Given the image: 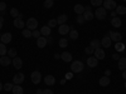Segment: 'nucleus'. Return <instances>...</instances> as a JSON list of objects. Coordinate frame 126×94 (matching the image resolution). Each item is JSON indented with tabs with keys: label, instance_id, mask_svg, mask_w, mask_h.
Returning <instances> with one entry per match:
<instances>
[{
	"label": "nucleus",
	"instance_id": "f257e3e1",
	"mask_svg": "<svg viewBox=\"0 0 126 94\" xmlns=\"http://www.w3.org/2000/svg\"><path fill=\"white\" fill-rule=\"evenodd\" d=\"M85 68V64L81 60H73L71 64V71L72 73H81Z\"/></svg>",
	"mask_w": 126,
	"mask_h": 94
},
{
	"label": "nucleus",
	"instance_id": "f03ea898",
	"mask_svg": "<svg viewBox=\"0 0 126 94\" xmlns=\"http://www.w3.org/2000/svg\"><path fill=\"white\" fill-rule=\"evenodd\" d=\"M106 15H107V12H106V9L102 8V6H98L96 9V12H94V18H97L98 20H103L106 18Z\"/></svg>",
	"mask_w": 126,
	"mask_h": 94
},
{
	"label": "nucleus",
	"instance_id": "7ed1b4c3",
	"mask_svg": "<svg viewBox=\"0 0 126 94\" xmlns=\"http://www.w3.org/2000/svg\"><path fill=\"white\" fill-rule=\"evenodd\" d=\"M25 26H27V29H29V30H35L37 28H38V20L35 19V18H29L28 20H27V23H25Z\"/></svg>",
	"mask_w": 126,
	"mask_h": 94
},
{
	"label": "nucleus",
	"instance_id": "20e7f679",
	"mask_svg": "<svg viewBox=\"0 0 126 94\" xmlns=\"http://www.w3.org/2000/svg\"><path fill=\"white\" fill-rule=\"evenodd\" d=\"M30 79H32V83H33V84H39V83L42 82V74H40V71H38V70L33 71L30 74Z\"/></svg>",
	"mask_w": 126,
	"mask_h": 94
},
{
	"label": "nucleus",
	"instance_id": "39448f33",
	"mask_svg": "<svg viewBox=\"0 0 126 94\" xmlns=\"http://www.w3.org/2000/svg\"><path fill=\"white\" fill-rule=\"evenodd\" d=\"M116 6H117V4L115 0H103V8L106 10H111L112 12L113 9H116Z\"/></svg>",
	"mask_w": 126,
	"mask_h": 94
},
{
	"label": "nucleus",
	"instance_id": "423d86ee",
	"mask_svg": "<svg viewBox=\"0 0 126 94\" xmlns=\"http://www.w3.org/2000/svg\"><path fill=\"white\" fill-rule=\"evenodd\" d=\"M112 41H115V43H119V41H121L122 39V35L121 33H119V31H109V34H107Z\"/></svg>",
	"mask_w": 126,
	"mask_h": 94
},
{
	"label": "nucleus",
	"instance_id": "0eeeda50",
	"mask_svg": "<svg viewBox=\"0 0 126 94\" xmlns=\"http://www.w3.org/2000/svg\"><path fill=\"white\" fill-rule=\"evenodd\" d=\"M24 79H25V75L23 74V73H16V74L14 75V78H13V83L14 84H22V83L24 82Z\"/></svg>",
	"mask_w": 126,
	"mask_h": 94
},
{
	"label": "nucleus",
	"instance_id": "6e6552de",
	"mask_svg": "<svg viewBox=\"0 0 126 94\" xmlns=\"http://www.w3.org/2000/svg\"><path fill=\"white\" fill-rule=\"evenodd\" d=\"M94 58H97L98 60H103L105 57H106V53H105V50L102 48H98V49H94Z\"/></svg>",
	"mask_w": 126,
	"mask_h": 94
},
{
	"label": "nucleus",
	"instance_id": "1a4fd4ad",
	"mask_svg": "<svg viewBox=\"0 0 126 94\" xmlns=\"http://www.w3.org/2000/svg\"><path fill=\"white\" fill-rule=\"evenodd\" d=\"M69 31H71V26L67 25V24H62V25L58 26V33L61 35H66V34L69 33Z\"/></svg>",
	"mask_w": 126,
	"mask_h": 94
},
{
	"label": "nucleus",
	"instance_id": "9d476101",
	"mask_svg": "<svg viewBox=\"0 0 126 94\" xmlns=\"http://www.w3.org/2000/svg\"><path fill=\"white\" fill-rule=\"evenodd\" d=\"M12 38H13V35L10 33H4L3 35H0V41L6 45V44H9L10 41H12Z\"/></svg>",
	"mask_w": 126,
	"mask_h": 94
},
{
	"label": "nucleus",
	"instance_id": "9b49d317",
	"mask_svg": "<svg viewBox=\"0 0 126 94\" xmlns=\"http://www.w3.org/2000/svg\"><path fill=\"white\" fill-rule=\"evenodd\" d=\"M48 44V41H47V38H44L43 35H40L38 39H37V47L40 48V49H43L46 48V45Z\"/></svg>",
	"mask_w": 126,
	"mask_h": 94
},
{
	"label": "nucleus",
	"instance_id": "f8f14e48",
	"mask_svg": "<svg viewBox=\"0 0 126 94\" xmlns=\"http://www.w3.org/2000/svg\"><path fill=\"white\" fill-rule=\"evenodd\" d=\"M111 44H112V40H111V38H110L109 35H105V36L101 39V45H102L103 48H110Z\"/></svg>",
	"mask_w": 126,
	"mask_h": 94
},
{
	"label": "nucleus",
	"instance_id": "ddd939ff",
	"mask_svg": "<svg viewBox=\"0 0 126 94\" xmlns=\"http://www.w3.org/2000/svg\"><path fill=\"white\" fill-rule=\"evenodd\" d=\"M12 63H13V67H14L15 69H22V68H23V60H22V58L15 57V58H13Z\"/></svg>",
	"mask_w": 126,
	"mask_h": 94
},
{
	"label": "nucleus",
	"instance_id": "4468645a",
	"mask_svg": "<svg viewBox=\"0 0 126 94\" xmlns=\"http://www.w3.org/2000/svg\"><path fill=\"white\" fill-rule=\"evenodd\" d=\"M97 64H98V59L97 58H94V57L87 58V65H88V68H96Z\"/></svg>",
	"mask_w": 126,
	"mask_h": 94
},
{
	"label": "nucleus",
	"instance_id": "2eb2a0df",
	"mask_svg": "<svg viewBox=\"0 0 126 94\" xmlns=\"http://www.w3.org/2000/svg\"><path fill=\"white\" fill-rule=\"evenodd\" d=\"M44 83H46V85H48V87H52V85H54L56 84V78L53 77V75H46L44 77Z\"/></svg>",
	"mask_w": 126,
	"mask_h": 94
},
{
	"label": "nucleus",
	"instance_id": "dca6fc26",
	"mask_svg": "<svg viewBox=\"0 0 126 94\" xmlns=\"http://www.w3.org/2000/svg\"><path fill=\"white\" fill-rule=\"evenodd\" d=\"M0 64H1L3 67H8L12 64V58L8 57V55H3L0 57Z\"/></svg>",
	"mask_w": 126,
	"mask_h": 94
},
{
	"label": "nucleus",
	"instance_id": "f3484780",
	"mask_svg": "<svg viewBox=\"0 0 126 94\" xmlns=\"http://www.w3.org/2000/svg\"><path fill=\"white\" fill-rule=\"evenodd\" d=\"M61 59L63 61H66V63H71L72 61V54L69 53V51H63V53L61 54Z\"/></svg>",
	"mask_w": 126,
	"mask_h": 94
},
{
	"label": "nucleus",
	"instance_id": "a211bd4d",
	"mask_svg": "<svg viewBox=\"0 0 126 94\" xmlns=\"http://www.w3.org/2000/svg\"><path fill=\"white\" fill-rule=\"evenodd\" d=\"M14 26L18 28V29H23V28L25 26L24 20L20 19V18H15V19H14Z\"/></svg>",
	"mask_w": 126,
	"mask_h": 94
},
{
	"label": "nucleus",
	"instance_id": "6ab92c4d",
	"mask_svg": "<svg viewBox=\"0 0 126 94\" xmlns=\"http://www.w3.org/2000/svg\"><path fill=\"white\" fill-rule=\"evenodd\" d=\"M73 10H75V13L77 15H82L83 13H85V6H83L82 4H76L75 8H73Z\"/></svg>",
	"mask_w": 126,
	"mask_h": 94
},
{
	"label": "nucleus",
	"instance_id": "aec40b11",
	"mask_svg": "<svg viewBox=\"0 0 126 94\" xmlns=\"http://www.w3.org/2000/svg\"><path fill=\"white\" fill-rule=\"evenodd\" d=\"M121 24H122V22H121V19H120V18L115 16V18L111 19V25H112L113 28H120Z\"/></svg>",
	"mask_w": 126,
	"mask_h": 94
},
{
	"label": "nucleus",
	"instance_id": "412c9836",
	"mask_svg": "<svg viewBox=\"0 0 126 94\" xmlns=\"http://www.w3.org/2000/svg\"><path fill=\"white\" fill-rule=\"evenodd\" d=\"M110 78L109 77H106V75H105V77H102V78H100V80H98V83H100V85L101 87H107L109 84H110Z\"/></svg>",
	"mask_w": 126,
	"mask_h": 94
},
{
	"label": "nucleus",
	"instance_id": "4be33fe9",
	"mask_svg": "<svg viewBox=\"0 0 126 94\" xmlns=\"http://www.w3.org/2000/svg\"><path fill=\"white\" fill-rule=\"evenodd\" d=\"M50 31H52V29H50L48 25L40 28V34L43 35V36H49V35H50Z\"/></svg>",
	"mask_w": 126,
	"mask_h": 94
},
{
	"label": "nucleus",
	"instance_id": "5701e85b",
	"mask_svg": "<svg viewBox=\"0 0 126 94\" xmlns=\"http://www.w3.org/2000/svg\"><path fill=\"white\" fill-rule=\"evenodd\" d=\"M117 61H119V63H117L119 69H120V70H126V58H120Z\"/></svg>",
	"mask_w": 126,
	"mask_h": 94
},
{
	"label": "nucleus",
	"instance_id": "b1692460",
	"mask_svg": "<svg viewBox=\"0 0 126 94\" xmlns=\"http://www.w3.org/2000/svg\"><path fill=\"white\" fill-rule=\"evenodd\" d=\"M24 93V89L20 84H14L13 87V94H23Z\"/></svg>",
	"mask_w": 126,
	"mask_h": 94
},
{
	"label": "nucleus",
	"instance_id": "393cba45",
	"mask_svg": "<svg viewBox=\"0 0 126 94\" xmlns=\"http://www.w3.org/2000/svg\"><path fill=\"white\" fill-rule=\"evenodd\" d=\"M67 20H68V16L66 14H62L57 18V23H58V25H62V24H66Z\"/></svg>",
	"mask_w": 126,
	"mask_h": 94
},
{
	"label": "nucleus",
	"instance_id": "a878e982",
	"mask_svg": "<svg viewBox=\"0 0 126 94\" xmlns=\"http://www.w3.org/2000/svg\"><path fill=\"white\" fill-rule=\"evenodd\" d=\"M90 47H92L93 49L101 48V40H98V39H92L91 43H90Z\"/></svg>",
	"mask_w": 126,
	"mask_h": 94
},
{
	"label": "nucleus",
	"instance_id": "bb28decb",
	"mask_svg": "<svg viewBox=\"0 0 126 94\" xmlns=\"http://www.w3.org/2000/svg\"><path fill=\"white\" fill-rule=\"evenodd\" d=\"M115 12L117 13V15H125V14H126V6H124V5H117L116 9H115Z\"/></svg>",
	"mask_w": 126,
	"mask_h": 94
},
{
	"label": "nucleus",
	"instance_id": "cd10ccee",
	"mask_svg": "<svg viewBox=\"0 0 126 94\" xmlns=\"http://www.w3.org/2000/svg\"><path fill=\"white\" fill-rule=\"evenodd\" d=\"M82 15H83V18H85L86 22H90V20L93 19V13H92V12H85Z\"/></svg>",
	"mask_w": 126,
	"mask_h": 94
},
{
	"label": "nucleus",
	"instance_id": "c85d7f7f",
	"mask_svg": "<svg viewBox=\"0 0 126 94\" xmlns=\"http://www.w3.org/2000/svg\"><path fill=\"white\" fill-rule=\"evenodd\" d=\"M8 54V49L5 47V44H3L1 41H0V57H3V55H6Z\"/></svg>",
	"mask_w": 126,
	"mask_h": 94
},
{
	"label": "nucleus",
	"instance_id": "c756f323",
	"mask_svg": "<svg viewBox=\"0 0 126 94\" xmlns=\"http://www.w3.org/2000/svg\"><path fill=\"white\" fill-rule=\"evenodd\" d=\"M115 49H116V51H124V50H125V44L121 43V41H119V43H115Z\"/></svg>",
	"mask_w": 126,
	"mask_h": 94
},
{
	"label": "nucleus",
	"instance_id": "7c9ffc66",
	"mask_svg": "<svg viewBox=\"0 0 126 94\" xmlns=\"http://www.w3.org/2000/svg\"><path fill=\"white\" fill-rule=\"evenodd\" d=\"M68 34H69V38H71L72 40L78 39V31H77V30H71Z\"/></svg>",
	"mask_w": 126,
	"mask_h": 94
},
{
	"label": "nucleus",
	"instance_id": "2f4dec72",
	"mask_svg": "<svg viewBox=\"0 0 126 94\" xmlns=\"http://www.w3.org/2000/svg\"><path fill=\"white\" fill-rule=\"evenodd\" d=\"M59 48H67V45H68V40L66 39V38H61V40H59Z\"/></svg>",
	"mask_w": 126,
	"mask_h": 94
},
{
	"label": "nucleus",
	"instance_id": "473e14b6",
	"mask_svg": "<svg viewBox=\"0 0 126 94\" xmlns=\"http://www.w3.org/2000/svg\"><path fill=\"white\" fill-rule=\"evenodd\" d=\"M102 4H103V0H91V5L92 6L98 8V6H102Z\"/></svg>",
	"mask_w": 126,
	"mask_h": 94
},
{
	"label": "nucleus",
	"instance_id": "72a5a7b5",
	"mask_svg": "<svg viewBox=\"0 0 126 94\" xmlns=\"http://www.w3.org/2000/svg\"><path fill=\"white\" fill-rule=\"evenodd\" d=\"M22 35L24 36V38H32V30H29V29H23V31H22Z\"/></svg>",
	"mask_w": 126,
	"mask_h": 94
},
{
	"label": "nucleus",
	"instance_id": "f704fd0d",
	"mask_svg": "<svg viewBox=\"0 0 126 94\" xmlns=\"http://www.w3.org/2000/svg\"><path fill=\"white\" fill-rule=\"evenodd\" d=\"M13 87H14V84H13V83H5L3 89H4L5 92H10V90H13Z\"/></svg>",
	"mask_w": 126,
	"mask_h": 94
},
{
	"label": "nucleus",
	"instance_id": "c9c22d12",
	"mask_svg": "<svg viewBox=\"0 0 126 94\" xmlns=\"http://www.w3.org/2000/svg\"><path fill=\"white\" fill-rule=\"evenodd\" d=\"M53 4H54V0H46V1L43 3V6L47 8V9H49V8L53 6Z\"/></svg>",
	"mask_w": 126,
	"mask_h": 94
},
{
	"label": "nucleus",
	"instance_id": "e433bc0d",
	"mask_svg": "<svg viewBox=\"0 0 126 94\" xmlns=\"http://www.w3.org/2000/svg\"><path fill=\"white\" fill-rule=\"evenodd\" d=\"M16 54H18V53H16V50L12 48V49H9V50H8V54H6V55H8V57H10V58H15V57H16Z\"/></svg>",
	"mask_w": 126,
	"mask_h": 94
},
{
	"label": "nucleus",
	"instance_id": "4c0bfd02",
	"mask_svg": "<svg viewBox=\"0 0 126 94\" xmlns=\"http://www.w3.org/2000/svg\"><path fill=\"white\" fill-rule=\"evenodd\" d=\"M58 25V23H57V19H50L49 22H48V26L52 29V28H56Z\"/></svg>",
	"mask_w": 126,
	"mask_h": 94
},
{
	"label": "nucleus",
	"instance_id": "58836bf2",
	"mask_svg": "<svg viewBox=\"0 0 126 94\" xmlns=\"http://www.w3.org/2000/svg\"><path fill=\"white\" fill-rule=\"evenodd\" d=\"M19 14H20V13H19V10H18L16 8H13L12 10H10V15H12L13 18H18Z\"/></svg>",
	"mask_w": 126,
	"mask_h": 94
},
{
	"label": "nucleus",
	"instance_id": "ea45409f",
	"mask_svg": "<svg viewBox=\"0 0 126 94\" xmlns=\"http://www.w3.org/2000/svg\"><path fill=\"white\" fill-rule=\"evenodd\" d=\"M40 35H42V34H40V30H37V29H35V30L32 31V38H37V39H38Z\"/></svg>",
	"mask_w": 126,
	"mask_h": 94
},
{
	"label": "nucleus",
	"instance_id": "a19ab883",
	"mask_svg": "<svg viewBox=\"0 0 126 94\" xmlns=\"http://www.w3.org/2000/svg\"><path fill=\"white\" fill-rule=\"evenodd\" d=\"M76 22L78 23V24H83L86 22L85 20V18H83V15H77V18H76Z\"/></svg>",
	"mask_w": 126,
	"mask_h": 94
},
{
	"label": "nucleus",
	"instance_id": "79ce46f5",
	"mask_svg": "<svg viewBox=\"0 0 126 94\" xmlns=\"http://www.w3.org/2000/svg\"><path fill=\"white\" fill-rule=\"evenodd\" d=\"M93 51H94V49H93L92 47H87V48H85V53H86L87 55H91V54H93Z\"/></svg>",
	"mask_w": 126,
	"mask_h": 94
},
{
	"label": "nucleus",
	"instance_id": "37998d69",
	"mask_svg": "<svg viewBox=\"0 0 126 94\" xmlns=\"http://www.w3.org/2000/svg\"><path fill=\"white\" fill-rule=\"evenodd\" d=\"M6 9V4L4 1H0V12H5Z\"/></svg>",
	"mask_w": 126,
	"mask_h": 94
},
{
	"label": "nucleus",
	"instance_id": "c03bdc74",
	"mask_svg": "<svg viewBox=\"0 0 126 94\" xmlns=\"http://www.w3.org/2000/svg\"><path fill=\"white\" fill-rule=\"evenodd\" d=\"M43 94H53V90L49 89V88H47V89L43 90Z\"/></svg>",
	"mask_w": 126,
	"mask_h": 94
},
{
	"label": "nucleus",
	"instance_id": "a18cd8bd",
	"mask_svg": "<svg viewBox=\"0 0 126 94\" xmlns=\"http://www.w3.org/2000/svg\"><path fill=\"white\" fill-rule=\"evenodd\" d=\"M112 59H113V60H119V59H120L119 54H112Z\"/></svg>",
	"mask_w": 126,
	"mask_h": 94
},
{
	"label": "nucleus",
	"instance_id": "49530a36",
	"mask_svg": "<svg viewBox=\"0 0 126 94\" xmlns=\"http://www.w3.org/2000/svg\"><path fill=\"white\" fill-rule=\"evenodd\" d=\"M47 41H48V44H52V43H53V39L50 38V35H49V36H47Z\"/></svg>",
	"mask_w": 126,
	"mask_h": 94
},
{
	"label": "nucleus",
	"instance_id": "de8ad7c7",
	"mask_svg": "<svg viewBox=\"0 0 126 94\" xmlns=\"http://www.w3.org/2000/svg\"><path fill=\"white\" fill-rule=\"evenodd\" d=\"M105 75H106V77H110V75H111V70H110V69H107L106 71H105Z\"/></svg>",
	"mask_w": 126,
	"mask_h": 94
},
{
	"label": "nucleus",
	"instance_id": "09e8293b",
	"mask_svg": "<svg viewBox=\"0 0 126 94\" xmlns=\"http://www.w3.org/2000/svg\"><path fill=\"white\" fill-rule=\"evenodd\" d=\"M115 16H117V13L115 12V10H112L111 12V18H115Z\"/></svg>",
	"mask_w": 126,
	"mask_h": 94
},
{
	"label": "nucleus",
	"instance_id": "8fccbe9b",
	"mask_svg": "<svg viewBox=\"0 0 126 94\" xmlns=\"http://www.w3.org/2000/svg\"><path fill=\"white\" fill-rule=\"evenodd\" d=\"M54 59H61V54L56 53V54H54Z\"/></svg>",
	"mask_w": 126,
	"mask_h": 94
},
{
	"label": "nucleus",
	"instance_id": "3c124183",
	"mask_svg": "<svg viewBox=\"0 0 126 94\" xmlns=\"http://www.w3.org/2000/svg\"><path fill=\"white\" fill-rule=\"evenodd\" d=\"M122 78L126 80V70H122Z\"/></svg>",
	"mask_w": 126,
	"mask_h": 94
},
{
	"label": "nucleus",
	"instance_id": "603ef678",
	"mask_svg": "<svg viewBox=\"0 0 126 94\" xmlns=\"http://www.w3.org/2000/svg\"><path fill=\"white\" fill-rule=\"evenodd\" d=\"M61 84L64 85V84H66V79H62V80H61Z\"/></svg>",
	"mask_w": 126,
	"mask_h": 94
},
{
	"label": "nucleus",
	"instance_id": "864d4df0",
	"mask_svg": "<svg viewBox=\"0 0 126 94\" xmlns=\"http://www.w3.org/2000/svg\"><path fill=\"white\" fill-rule=\"evenodd\" d=\"M37 94H43V90H42V89H38V90H37Z\"/></svg>",
	"mask_w": 126,
	"mask_h": 94
},
{
	"label": "nucleus",
	"instance_id": "5fc2aeb1",
	"mask_svg": "<svg viewBox=\"0 0 126 94\" xmlns=\"http://www.w3.org/2000/svg\"><path fill=\"white\" fill-rule=\"evenodd\" d=\"M3 88H4V85H3V83L0 82V90H3Z\"/></svg>",
	"mask_w": 126,
	"mask_h": 94
},
{
	"label": "nucleus",
	"instance_id": "6e6d98bb",
	"mask_svg": "<svg viewBox=\"0 0 126 94\" xmlns=\"http://www.w3.org/2000/svg\"><path fill=\"white\" fill-rule=\"evenodd\" d=\"M0 22H3V23H4V15L0 16Z\"/></svg>",
	"mask_w": 126,
	"mask_h": 94
},
{
	"label": "nucleus",
	"instance_id": "4d7b16f0",
	"mask_svg": "<svg viewBox=\"0 0 126 94\" xmlns=\"http://www.w3.org/2000/svg\"><path fill=\"white\" fill-rule=\"evenodd\" d=\"M3 28V22H0V29Z\"/></svg>",
	"mask_w": 126,
	"mask_h": 94
},
{
	"label": "nucleus",
	"instance_id": "13d9d810",
	"mask_svg": "<svg viewBox=\"0 0 126 94\" xmlns=\"http://www.w3.org/2000/svg\"><path fill=\"white\" fill-rule=\"evenodd\" d=\"M125 89H126V80H125Z\"/></svg>",
	"mask_w": 126,
	"mask_h": 94
},
{
	"label": "nucleus",
	"instance_id": "bf43d9fd",
	"mask_svg": "<svg viewBox=\"0 0 126 94\" xmlns=\"http://www.w3.org/2000/svg\"><path fill=\"white\" fill-rule=\"evenodd\" d=\"M124 1H126V0H124Z\"/></svg>",
	"mask_w": 126,
	"mask_h": 94
}]
</instances>
